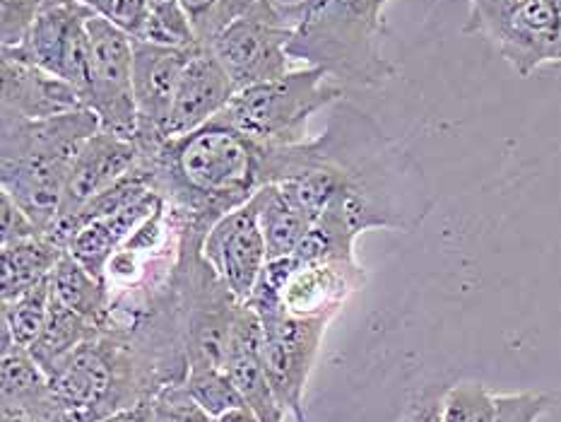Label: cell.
I'll list each match as a JSON object with an SVG mask.
<instances>
[{
    "instance_id": "cell-14",
    "label": "cell",
    "mask_w": 561,
    "mask_h": 422,
    "mask_svg": "<svg viewBox=\"0 0 561 422\" xmlns=\"http://www.w3.org/2000/svg\"><path fill=\"white\" fill-rule=\"evenodd\" d=\"M193 48L133 42V52H136V60H133V90H136L140 118L138 133L167 138L164 124L174 106L179 80L184 76Z\"/></svg>"
},
{
    "instance_id": "cell-19",
    "label": "cell",
    "mask_w": 561,
    "mask_h": 422,
    "mask_svg": "<svg viewBox=\"0 0 561 422\" xmlns=\"http://www.w3.org/2000/svg\"><path fill=\"white\" fill-rule=\"evenodd\" d=\"M261 229L267 244V261L291 256L311 229L307 213H301L277 184H265L253 196Z\"/></svg>"
},
{
    "instance_id": "cell-16",
    "label": "cell",
    "mask_w": 561,
    "mask_h": 422,
    "mask_svg": "<svg viewBox=\"0 0 561 422\" xmlns=\"http://www.w3.org/2000/svg\"><path fill=\"white\" fill-rule=\"evenodd\" d=\"M0 76H3V109H0L3 116L39 121L84 106L72 84L36 68L30 60L3 54Z\"/></svg>"
},
{
    "instance_id": "cell-36",
    "label": "cell",
    "mask_w": 561,
    "mask_h": 422,
    "mask_svg": "<svg viewBox=\"0 0 561 422\" xmlns=\"http://www.w3.org/2000/svg\"><path fill=\"white\" fill-rule=\"evenodd\" d=\"M0 422H44V420L39 415H34L27 408L0 403Z\"/></svg>"
},
{
    "instance_id": "cell-11",
    "label": "cell",
    "mask_w": 561,
    "mask_h": 422,
    "mask_svg": "<svg viewBox=\"0 0 561 422\" xmlns=\"http://www.w3.org/2000/svg\"><path fill=\"white\" fill-rule=\"evenodd\" d=\"M367 283L359 261L297 263L279 287V309L299 319H328L345 307V301Z\"/></svg>"
},
{
    "instance_id": "cell-28",
    "label": "cell",
    "mask_w": 561,
    "mask_h": 422,
    "mask_svg": "<svg viewBox=\"0 0 561 422\" xmlns=\"http://www.w3.org/2000/svg\"><path fill=\"white\" fill-rule=\"evenodd\" d=\"M528 3L530 0H470V15L462 32L480 34L484 39L494 42L499 32L506 27V22Z\"/></svg>"
},
{
    "instance_id": "cell-2",
    "label": "cell",
    "mask_w": 561,
    "mask_h": 422,
    "mask_svg": "<svg viewBox=\"0 0 561 422\" xmlns=\"http://www.w3.org/2000/svg\"><path fill=\"white\" fill-rule=\"evenodd\" d=\"M390 0H297L279 3L295 27L291 60L321 68L340 88L374 90L396 78L383 56V10Z\"/></svg>"
},
{
    "instance_id": "cell-35",
    "label": "cell",
    "mask_w": 561,
    "mask_h": 422,
    "mask_svg": "<svg viewBox=\"0 0 561 422\" xmlns=\"http://www.w3.org/2000/svg\"><path fill=\"white\" fill-rule=\"evenodd\" d=\"M102 422H154V415H152V398H150V401H142V403L133 406V408L118 410V413L104 418Z\"/></svg>"
},
{
    "instance_id": "cell-12",
    "label": "cell",
    "mask_w": 561,
    "mask_h": 422,
    "mask_svg": "<svg viewBox=\"0 0 561 422\" xmlns=\"http://www.w3.org/2000/svg\"><path fill=\"white\" fill-rule=\"evenodd\" d=\"M138 164L140 148L136 138H121L102 128L96 130L82 145L76 162H72L64 191V203H60L58 223L72 220L100 193L112 189L116 181L128 176L130 172H136Z\"/></svg>"
},
{
    "instance_id": "cell-32",
    "label": "cell",
    "mask_w": 561,
    "mask_h": 422,
    "mask_svg": "<svg viewBox=\"0 0 561 422\" xmlns=\"http://www.w3.org/2000/svg\"><path fill=\"white\" fill-rule=\"evenodd\" d=\"M34 237H44L42 229L34 225L32 217L20 208L10 193H0V247L18 244V241Z\"/></svg>"
},
{
    "instance_id": "cell-17",
    "label": "cell",
    "mask_w": 561,
    "mask_h": 422,
    "mask_svg": "<svg viewBox=\"0 0 561 422\" xmlns=\"http://www.w3.org/2000/svg\"><path fill=\"white\" fill-rule=\"evenodd\" d=\"M160 205L162 198L157 196L154 191H150L112 215L84 220L76 232H72L68 253L76 261H80L92 275L104 281L108 261L116 256V251L126 244V239L136 232Z\"/></svg>"
},
{
    "instance_id": "cell-38",
    "label": "cell",
    "mask_w": 561,
    "mask_h": 422,
    "mask_svg": "<svg viewBox=\"0 0 561 422\" xmlns=\"http://www.w3.org/2000/svg\"><path fill=\"white\" fill-rule=\"evenodd\" d=\"M80 3L90 5L96 12V15H104L106 8H108V0H80Z\"/></svg>"
},
{
    "instance_id": "cell-5",
    "label": "cell",
    "mask_w": 561,
    "mask_h": 422,
    "mask_svg": "<svg viewBox=\"0 0 561 422\" xmlns=\"http://www.w3.org/2000/svg\"><path fill=\"white\" fill-rule=\"evenodd\" d=\"M340 100H345V88L321 68L307 66L287 72L285 78L239 90L219 116L253 142L287 148L307 142L311 116Z\"/></svg>"
},
{
    "instance_id": "cell-33",
    "label": "cell",
    "mask_w": 561,
    "mask_h": 422,
    "mask_svg": "<svg viewBox=\"0 0 561 422\" xmlns=\"http://www.w3.org/2000/svg\"><path fill=\"white\" fill-rule=\"evenodd\" d=\"M104 18L112 20L133 42H140L150 27L148 0H108Z\"/></svg>"
},
{
    "instance_id": "cell-3",
    "label": "cell",
    "mask_w": 561,
    "mask_h": 422,
    "mask_svg": "<svg viewBox=\"0 0 561 422\" xmlns=\"http://www.w3.org/2000/svg\"><path fill=\"white\" fill-rule=\"evenodd\" d=\"M100 130L90 109L51 118H0V181L48 237L60 217L66 181L82 145Z\"/></svg>"
},
{
    "instance_id": "cell-30",
    "label": "cell",
    "mask_w": 561,
    "mask_h": 422,
    "mask_svg": "<svg viewBox=\"0 0 561 422\" xmlns=\"http://www.w3.org/2000/svg\"><path fill=\"white\" fill-rule=\"evenodd\" d=\"M48 0H0V39L3 46H18L42 15Z\"/></svg>"
},
{
    "instance_id": "cell-18",
    "label": "cell",
    "mask_w": 561,
    "mask_h": 422,
    "mask_svg": "<svg viewBox=\"0 0 561 422\" xmlns=\"http://www.w3.org/2000/svg\"><path fill=\"white\" fill-rule=\"evenodd\" d=\"M0 403L27 408L46 422L51 408L48 374L36 365L30 350L12 343L5 331H0Z\"/></svg>"
},
{
    "instance_id": "cell-1",
    "label": "cell",
    "mask_w": 561,
    "mask_h": 422,
    "mask_svg": "<svg viewBox=\"0 0 561 422\" xmlns=\"http://www.w3.org/2000/svg\"><path fill=\"white\" fill-rule=\"evenodd\" d=\"M140 167L174 220L207 235L227 213L249 203L263 181V145L222 116L179 138L138 133Z\"/></svg>"
},
{
    "instance_id": "cell-29",
    "label": "cell",
    "mask_w": 561,
    "mask_h": 422,
    "mask_svg": "<svg viewBox=\"0 0 561 422\" xmlns=\"http://www.w3.org/2000/svg\"><path fill=\"white\" fill-rule=\"evenodd\" d=\"M154 422H217L193 401L184 384H169L152 398Z\"/></svg>"
},
{
    "instance_id": "cell-4",
    "label": "cell",
    "mask_w": 561,
    "mask_h": 422,
    "mask_svg": "<svg viewBox=\"0 0 561 422\" xmlns=\"http://www.w3.org/2000/svg\"><path fill=\"white\" fill-rule=\"evenodd\" d=\"M48 384L51 408L46 422H102L160 391L138 350L118 331H102L82 343Z\"/></svg>"
},
{
    "instance_id": "cell-37",
    "label": "cell",
    "mask_w": 561,
    "mask_h": 422,
    "mask_svg": "<svg viewBox=\"0 0 561 422\" xmlns=\"http://www.w3.org/2000/svg\"><path fill=\"white\" fill-rule=\"evenodd\" d=\"M217 422H261V418L253 413V410L243 403V406H237L227 410V413H222L217 418Z\"/></svg>"
},
{
    "instance_id": "cell-26",
    "label": "cell",
    "mask_w": 561,
    "mask_h": 422,
    "mask_svg": "<svg viewBox=\"0 0 561 422\" xmlns=\"http://www.w3.org/2000/svg\"><path fill=\"white\" fill-rule=\"evenodd\" d=\"M188 15L195 39L210 46L219 32L229 27L241 12H247L255 0H181Z\"/></svg>"
},
{
    "instance_id": "cell-31",
    "label": "cell",
    "mask_w": 561,
    "mask_h": 422,
    "mask_svg": "<svg viewBox=\"0 0 561 422\" xmlns=\"http://www.w3.org/2000/svg\"><path fill=\"white\" fill-rule=\"evenodd\" d=\"M552 408V396L545 391L496 394L494 422H538Z\"/></svg>"
},
{
    "instance_id": "cell-34",
    "label": "cell",
    "mask_w": 561,
    "mask_h": 422,
    "mask_svg": "<svg viewBox=\"0 0 561 422\" xmlns=\"http://www.w3.org/2000/svg\"><path fill=\"white\" fill-rule=\"evenodd\" d=\"M444 391L446 386H436V384L417 391L408 401L405 413L400 415L398 422H444L442 420Z\"/></svg>"
},
{
    "instance_id": "cell-13",
    "label": "cell",
    "mask_w": 561,
    "mask_h": 422,
    "mask_svg": "<svg viewBox=\"0 0 561 422\" xmlns=\"http://www.w3.org/2000/svg\"><path fill=\"white\" fill-rule=\"evenodd\" d=\"M237 94L234 82L219 64L210 46H195L179 80L174 106L164 124L167 138H179L205 126L225 112Z\"/></svg>"
},
{
    "instance_id": "cell-24",
    "label": "cell",
    "mask_w": 561,
    "mask_h": 422,
    "mask_svg": "<svg viewBox=\"0 0 561 422\" xmlns=\"http://www.w3.org/2000/svg\"><path fill=\"white\" fill-rule=\"evenodd\" d=\"M184 386L193 396V401L215 420L227 410L247 403L222 367H188Z\"/></svg>"
},
{
    "instance_id": "cell-10",
    "label": "cell",
    "mask_w": 561,
    "mask_h": 422,
    "mask_svg": "<svg viewBox=\"0 0 561 422\" xmlns=\"http://www.w3.org/2000/svg\"><path fill=\"white\" fill-rule=\"evenodd\" d=\"M203 256L229 293L247 305L267 263V244L253 198L210 227L203 239Z\"/></svg>"
},
{
    "instance_id": "cell-8",
    "label": "cell",
    "mask_w": 561,
    "mask_h": 422,
    "mask_svg": "<svg viewBox=\"0 0 561 422\" xmlns=\"http://www.w3.org/2000/svg\"><path fill=\"white\" fill-rule=\"evenodd\" d=\"M96 12L80 0H48L42 15L18 46H3V54L30 60L51 76L66 80L84 100L90 84V32Z\"/></svg>"
},
{
    "instance_id": "cell-21",
    "label": "cell",
    "mask_w": 561,
    "mask_h": 422,
    "mask_svg": "<svg viewBox=\"0 0 561 422\" xmlns=\"http://www.w3.org/2000/svg\"><path fill=\"white\" fill-rule=\"evenodd\" d=\"M51 293L54 297L80 313L82 319L94 323L96 329L104 331L108 321V307H112V299H108L106 283L100 277L92 275L80 261H76L66 253L64 259L51 273Z\"/></svg>"
},
{
    "instance_id": "cell-27",
    "label": "cell",
    "mask_w": 561,
    "mask_h": 422,
    "mask_svg": "<svg viewBox=\"0 0 561 422\" xmlns=\"http://www.w3.org/2000/svg\"><path fill=\"white\" fill-rule=\"evenodd\" d=\"M150 8V27L145 39L164 46H181L193 48L201 42L195 39V32L188 22V15L181 0H148Z\"/></svg>"
},
{
    "instance_id": "cell-6",
    "label": "cell",
    "mask_w": 561,
    "mask_h": 422,
    "mask_svg": "<svg viewBox=\"0 0 561 422\" xmlns=\"http://www.w3.org/2000/svg\"><path fill=\"white\" fill-rule=\"evenodd\" d=\"M291 36L295 27L287 22L277 0H255L219 32L210 48L239 92L291 72Z\"/></svg>"
},
{
    "instance_id": "cell-22",
    "label": "cell",
    "mask_w": 561,
    "mask_h": 422,
    "mask_svg": "<svg viewBox=\"0 0 561 422\" xmlns=\"http://www.w3.org/2000/svg\"><path fill=\"white\" fill-rule=\"evenodd\" d=\"M102 331L96 329L94 323L82 319L80 313L60 305L56 297H51V309H48V319L42 335L36 338V343L30 347V355L34 357L36 365H39L48 377L64 365V362L76 353V350L92 341L94 335Z\"/></svg>"
},
{
    "instance_id": "cell-23",
    "label": "cell",
    "mask_w": 561,
    "mask_h": 422,
    "mask_svg": "<svg viewBox=\"0 0 561 422\" xmlns=\"http://www.w3.org/2000/svg\"><path fill=\"white\" fill-rule=\"evenodd\" d=\"M51 277H46L39 285L24 289L22 295L3 299L0 331H5L15 345L30 350L44 331L48 309H51Z\"/></svg>"
},
{
    "instance_id": "cell-9",
    "label": "cell",
    "mask_w": 561,
    "mask_h": 422,
    "mask_svg": "<svg viewBox=\"0 0 561 422\" xmlns=\"http://www.w3.org/2000/svg\"><path fill=\"white\" fill-rule=\"evenodd\" d=\"M259 313V311H255ZM263 323L261 360L279 406L297 422H307L304 396L321 353L328 319H299L275 309L259 313Z\"/></svg>"
},
{
    "instance_id": "cell-39",
    "label": "cell",
    "mask_w": 561,
    "mask_h": 422,
    "mask_svg": "<svg viewBox=\"0 0 561 422\" xmlns=\"http://www.w3.org/2000/svg\"><path fill=\"white\" fill-rule=\"evenodd\" d=\"M557 3H559V5H561V0H557Z\"/></svg>"
},
{
    "instance_id": "cell-15",
    "label": "cell",
    "mask_w": 561,
    "mask_h": 422,
    "mask_svg": "<svg viewBox=\"0 0 561 422\" xmlns=\"http://www.w3.org/2000/svg\"><path fill=\"white\" fill-rule=\"evenodd\" d=\"M520 78L542 66H561V5L557 0H530L492 42Z\"/></svg>"
},
{
    "instance_id": "cell-7",
    "label": "cell",
    "mask_w": 561,
    "mask_h": 422,
    "mask_svg": "<svg viewBox=\"0 0 561 422\" xmlns=\"http://www.w3.org/2000/svg\"><path fill=\"white\" fill-rule=\"evenodd\" d=\"M90 32V84L84 109L100 118V128L121 138H136L140 128L136 90H133V39L112 20L94 15Z\"/></svg>"
},
{
    "instance_id": "cell-25",
    "label": "cell",
    "mask_w": 561,
    "mask_h": 422,
    "mask_svg": "<svg viewBox=\"0 0 561 422\" xmlns=\"http://www.w3.org/2000/svg\"><path fill=\"white\" fill-rule=\"evenodd\" d=\"M444 422H494L496 394L482 381H456L446 386L442 401Z\"/></svg>"
},
{
    "instance_id": "cell-20",
    "label": "cell",
    "mask_w": 561,
    "mask_h": 422,
    "mask_svg": "<svg viewBox=\"0 0 561 422\" xmlns=\"http://www.w3.org/2000/svg\"><path fill=\"white\" fill-rule=\"evenodd\" d=\"M66 249L54 239L34 237L18 244L0 247V269H3V299L22 295L24 289L39 285L51 277L58 261L66 256Z\"/></svg>"
}]
</instances>
